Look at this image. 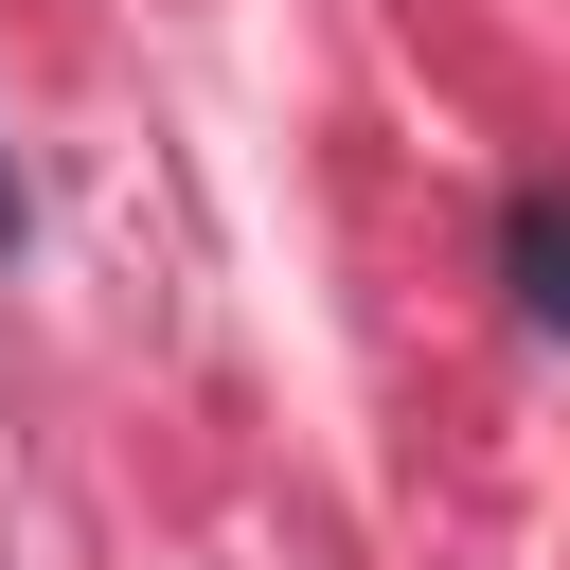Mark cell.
I'll list each match as a JSON object with an SVG mask.
<instances>
[{"label":"cell","mask_w":570,"mask_h":570,"mask_svg":"<svg viewBox=\"0 0 570 570\" xmlns=\"http://www.w3.org/2000/svg\"><path fill=\"white\" fill-rule=\"evenodd\" d=\"M517 249H534V321H570V232H552V196L517 214Z\"/></svg>","instance_id":"obj_1"}]
</instances>
